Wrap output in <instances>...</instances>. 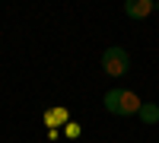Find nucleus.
I'll list each match as a JSON object with an SVG mask.
<instances>
[{
	"instance_id": "obj_6",
	"label": "nucleus",
	"mask_w": 159,
	"mask_h": 143,
	"mask_svg": "<svg viewBox=\"0 0 159 143\" xmlns=\"http://www.w3.org/2000/svg\"><path fill=\"white\" fill-rule=\"evenodd\" d=\"M156 3H159V0H156Z\"/></svg>"
},
{
	"instance_id": "obj_5",
	"label": "nucleus",
	"mask_w": 159,
	"mask_h": 143,
	"mask_svg": "<svg viewBox=\"0 0 159 143\" xmlns=\"http://www.w3.org/2000/svg\"><path fill=\"white\" fill-rule=\"evenodd\" d=\"M64 121H67V108H48V114H45V124L54 131V127H61Z\"/></svg>"
},
{
	"instance_id": "obj_2",
	"label": "nucleus",
	"mask_w": 159,
	"mask_h": 143,
	"mask_svg": "<svg viewBox=\"0 0 159 143\" xmlns=\"http://www.w3.org/2000/svg\"><path fill=\"white\" fill-rule=\"evenodd\" d=\"M102 70H105V76H111V80L127 76V73H130V54H127L121 45L105 48V54H102Z\"/></svg>"
},
{
	"instance_id": "obj_4",
	"label": "nucleus",
	"mask_w": 159,
	"mask_h": 143,
	"mask_svg": "<svg viewBox=\"0 0 159 143\" xmlns=\"http://www.w3.org/2000/svg\"><path fill=\"white\" fill-rule=\"evenodd\" d=\"M137 118L143 124H159V105H153V102H143L140 111H137Z\"/></svg>"
},
{
	"instance_id": "obj_1",
	"label": "nucleus",
	"mask_w": 159,
	"mask_h": 143,
	"mask_svg": "<svg viewBox=\"0 0 159 143\" xmlns=\"http://www.w3.org/2000/svg\"><path fill=\"white\" fill-rule=\"evenodd\" d=\"M102 102H105V108H108L111 114H118V118H134V114L140 111V105H143L137 92L121 89V86H118V89H108Z\"/></svg>"
},
{
	"instance_id": "obj_3",
	"label": "nucleus",
	"mask_w": 159,
	"mask_h": 143,
	"mask_svg": "<svg viewBox=\"0 0 159 143\" xmlns=\"http://www.w3.org/2000/svg\"><path fill=\"white\" fill-rule=\"evenodd\" d=\"M156 10V0H124V16L127 19H147Z\"/></svg>"
}]
</instances>
